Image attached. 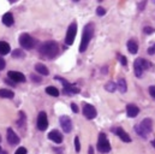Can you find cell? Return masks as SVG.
I'll return each instance as SVG.
<instances>
[{"label":"cell","mask_w":155,"mask_h":154,"mask_svg":"<svg viewBox=\"0 0 155 154\" xmlns=\"http://www.w3.org/2000/svg\"><path fill=\"white\" fill-rule=\"evenodd\" d=\"M6 137H7V141H9V143L10 144H18L19 143V137L15 134V131L11 129V128H9L7 129V135H6Z\"/></svg>","instance_id":"12"},{"label":"cell","mask_w":155,"mask_h":154,"mask_svg":"<svg viewBox=\"0 0 155 154\" xmlns=\"http://www.w3.org/2000/svg\"><path fill=\"white\" fill-rule=\"evenodd\" d=\"M105 89L107 90V92H110V93H113L116 89H117V84L114 83V82H107L106 83V86H105Z\"/></svg>","instance_id":"25"},{"label":"cell","mask_w":155,"mask_h":154,"mask_svg":"<svg viewBox=\"0 0 155 154\" xmlns=\"http://www.w3.org/2000/svg\"><path fill=\"white\" fill-rule=\"evenodd\" d=\"M119 60H120L121 65H124V66H126V65H127V60H126V58H125L124 55H119Z\"/></svg>","instance_id":"34"},{"label":"cell","mask_w":155,"mask_h":154,"mask_svg":"<svg viewBox=\"0 0 155 154\" xmlns=\"http://www.w3.org/2000/svg\"><path fill=\"white\" fill-rule=\"evenodd\" d=\"M127 49H129V52L131 54H136L138 52V45H137V42L133 41V40L127 41Z\"/></svg>","instance_id":"18"},{"label":"cell","mask_w":155,"mask_h":154,"mask_svg":"<svg viewBox=\"0 0 155 154\" xmlns=\"http://www.w3.org/2000/svg\"><path fill=\"white\" fill-rule=\"evenodd\" d=\"M54 78H55L57 81H60V82L63 83V86H64L63 93H64L65 95H73V94H78V93L81 92V89L77 87L76 84H71L70 82H67L66 80L61 78V77H59V76H55Z\"/></svg>","instance_id":"4"},{"label":"cell","mask_w":155,"mask_h":154,"mask_svg":"<svg viewBox=\"0 0 155 154\" xmlns=\"http://www.w3.org/2000/svg\"><path fill=\"white\" fill-rule=\"evenodd\" d=\"M151 144H153V147H155V140H154V141H151Z\"/></svg>","instance_id":"41"},{"label":"cell","mask_w":155,"mask_h":154,"mask_svg":"<svg viewBox=\"0 0 155 154\" xmlns=\"http://www.w3.org/2000/svg\"><path fill=\"white\" fill-rule=\"evenodd\" d=\"M30 78H31V81H33V82H41V80H42L40 76H36V75H31V76H30Z\"/></svg>","instance_id":"30"},{"label":"cell","mask_w":155,"mask_h":154,"mask_svg":"<svg viewBox=\"0 0 155 154\" xmlns=\"http://www.w3.org/2000/svg\"><path fill=\"white\" fill-rule=\"evenodd\" d=\"M59 122H60V125H61L63 130L66 134L72 130V120H71V118L69 116H61L60 119H59Z\"/></svg>","instance_id":"10"},{"label":"cell","mask_w":155,"mask_h":154,"mask_svg":"<svg viewBox=\"0 0 155 154\" xmlns=\"http://www.w3.org/2000/svg\"><path fill=\"white\" fill-rule=\"evenodd\" d=\"M76 34H77V24L73 22L70 24L69 29H67V33H66V37H65V43L67 46H71L75 41V37H76Z\"/></svg>","instance_id":"6"},{"label":"cell","mask_w":155,"mask_h":154,"mask_svg":"<svg viewBox=\"0 0 155 154\" xmlns=\"http://www.w3.org/2000/svg\"><path fill=\"white\" fill-rule=\"evenodd\" d=\"M149 94L153 99H155V86H150L149 87Z\"/></svg>","instance_id":"31"},{"label":"cell","mask_w":155,"mask_h":154,"mask_svg":"<svg viewBox=\"0 0 155 154\" xmlns=\"http://www.w3.org/2000/svg\"><path fill=\"white\" fill-rule=\"evenodd\" d=\"M83 114H84V117L88 118V119H94V118L96 117L98 112H96V110H95V107H94L93 105H90V104H84V105H83Z\"/></svg>","instance_id":"9"},{"label":"cell","mask_w":155,"mask_h":154,"mask_svg":"<svg viewBox=\"0 0 155 154\" xmlns=\"http://www.w3.org/2000/svg\"><path fill=\"white\" fill-rule=\"evenodd\" d=\"M1 154H7V152H1Z\"/></svg>","instance_id":"42"},{"label":"cell","mask_w":155,"mask_h":154,"mask_svg":"<svg viewBox=\"0 0 155 154\" xmlns=\"http://www.w3.org/2000/svg\"><path fill=\"white\" fill-rule=\"evenodd\" d=\"M15 154H27V148H24V147H19L17 150H16V153Z\"/></svg>","instance_id":"32"},{"label":"cell","mask_w":155,"mask_h":154,"mask_svg":"<svg viewBox=\"0 0 155 154\" xmlns=\"http://www.w3.org/2000/svg\"><path fill=\"white\" fill-rule=\"evenodd\" d=\"M106 13V10L102 7V6H99L98 9H96V15L98 16H104Z\"/></svg>","instance_id":"29"},{"label":"cell","mask_w":155,"mask_h":154,"mask_svg":"<svg viewBox=\"0 0 155 154\" xmlns=\"http://www.w3.org/2000/svg\"><path fill=\"white\" fill-rule=\"evenodd\" d=\"M1 152H3V150H1V147H0V154H1Z\"/></svg>","instance_id":"43"},{"label":"cell","mask_w":155,"mask_h":154,"mask_svg":"<svg viewBox=\"0 0 155 154\" xmlns=\"http://www.w3.org/2000/svg\"><path fill=\"white\" fill-rule=\"evenodd\" d=\"M143 31H144L145 34H153L155 30H154L151 27H145V28H143Z\"/></svg>","instance_id":"33"},{"label":"cell","mask_w":155,"mask_h":154,"mask_svg":"<svg viewBox=\"0 0 155 154\" xmlns=\"http://www.w3.org/2000/svg\"><path fill=\"white\" fill-rule=\"evenodd\" d=\"M75 149H76L77 153L81 150V143H80V138L78 137H75Z\"/></svg>","instance_id":"28"},{"label":"cell","mask_w":155,"mask_h":154,"mask_svg":"<svg viewBox=\"0 0 155 154\" xmlns=\"http://www.w3.org/2000/svg\"><path fill=\"white\" fill-rule=\"evenodd\" d=\"M153 130V120L150 118H145L143 119L141 123H138L137 125H135V131L138 136L147 138L149 136V134Z\"/></svg>","instance_id":"3"},{"label":"cell","mask_w":155,"mask_h":154,"mask_svg":"<svg viewBox=\"0 0 155 154\" xmlns=\"http://www.w3.org/2000/svg\"><path fill=\"white\" fill-rule=\"evenodd\" d=\"M19 45L24 49H31L34 47V39L29 34L24 33V34H22L19 36Z\"/></svg>","instance_id":"7"},{"label":"cell","mask_w":155,"mask_h":154,"mask_svg":"<svg viewBox=\"0 0 155 154\" xmlns=\"http://www.w3.org/2000/svg\"><path fill=\"white\" fill-rule=\"evenodd\" d=\"M94 36V24L93 23H88L84 29H83V34H82V40H81V45H80V52L83 53L86 52V49L89 46V42L92 41Z\"/></svg>","instance_id":"2"},{"label":"cell","mask_w":155,"mask_h":154,"mask_svg":"<svg viewBox=\"0 0 155 154\" xmlns=\"http://www.w3.org/2000/svg\"><path fill=\"white\" fill-rule=\"evenodd\" d=\"M89 154H94V149H93V147H92V146L89 147Z\"/></svg>","instance_id":"40"},{"label":"cell","mask_w":155,"mask_h":154,"mask_svg":"<svg viewBox=\"0 0 155 154\" xmlns=\"http://www.w3.org/2000/svg\"><path fill=\"white\" fill-rule=\"evenodd\" d=\"M25 122H27V117L24 112H19V119L17 120V124L19 128H23V125L25 126Z\"/></svg>","instance_id":"24"},{"label":"cell","mask_w":155,"mask_h":154,"mask_svg":"<svg viewBox=\"0 0 155 154\" xmlns=\"http://www.w3.org/2000/svg\"><path fill=\"white\" fill-rule=\"evenodd\" d=\"M5 83H9L10 86H12V87H15V82H12L11 80H5Z\"/></svg>","instance_id":"39"},{"label":"cell","mask_w":155,"mask_h":154,"mask_svg":"<svg viewBox=\"0 0 155 154\" xmlns=\"http://www.w3.org/2000/svg\"><path fill=\"white\" fill-rule=\"evenodd\" d=\"M141 65H142V69H143V70H148V69L151 66V64H150L148 60L142 59V58H141Z\"/></svg>","instance_id":"27"},{"label":"cell","mask_w":155,"mask_h":154,"mask_svg":"<svg viewBox=\"0 0 155 154\" xmlns=\"http://www.w3.org/2000/svg\"><path fill=\"white\" fill-rule=\"evenodd\" d=\"M48 126V118L46 112H40L37 116V129L41 131H45Z\"/></svg>","instance_id":"8"},{"label":"cell","mask_w":155,"mask_h":154,"mask_svg":"<svg viewBox=\"0 0 155 154\" xmlns=\"http://www.w3.org/2000/svg\"><path fill=\"white\" fill-rule=\"evenodd\" d=\"M154 53H155L154 47H153V46H151V47H149V48H148V54H150V55H151V54H154Z\"/></svg>","instance_id":"38"},{"label":"cell","mask_w":155,"mask_h":154,"mask_svg":"<svg viewBox=\"0 0 155 154\" xmlns=\"http://www.w3.org/2000/svg\"><path fill=\"white\" fill-rule=\"evenodd\" d=\"M7 76H9V80H11L15 83H17V82H24L25 81V76L22 72H19V71H9L7 72Z\"/></svg>","instance_id":"11"},{"label":"cell","mask_w":155,"mask_h":154,"mask_svg":"<svg viewBox=\"0 0 155 154\" xmlns=\"http://www.w3.org/2000/svg\"><path fill=\"white\" fill-rule=\"evenodd\" d=\"M0 140H1V138H0Z\"/></svg>","instance_id":"45"},{"label":"cell","mask_w":155,"mask_h":154,"mask_svg":"<svg viewBox=\"0 0 155 154\" xmlns=\"http://www.w3.org/2000/svg\"><path fill=\"white\" fill-rule=\"evenodd\" d=\"M117 88H118V90H119L120 93H126V90H127L126 81H125L124 78H120V80L118 81V83H117Z\"/></svg>","instance_id":"21"},{"label":"cell","mask_w":155,"mask_h":154,"mask_svg":"<svg viewBox=\"0 0 155 154\" xmlns=\"http://www.w3.org/2000/svg\"><path fill=\"white\" fill-rule=\"evenodd\" d=\"M13 22H15V18H13V15H12L11 12H7V13H5V15L3 16V23H4L5 25L11 27V25L13 24Z\"/></svg>","instance_id":"17"},{"label":"cell","mask_w":155,"mask_h":154,"mask_svg":"<svg viewBox=\"0 0 155 154\" xmlns=\"http://www.w3.org/2000/svg\"><path fill=\"white\" fill-rule=\"evenodd\" d=\"M35 70H36V71H37L40 75H42V76H47V75L49 73L48 69H47V67H46L43 64H40V63L35 65Z\"/></svg>","instance_id":"20"},{"label":"cell","mask_w":155,"mask_h":154,"mask_svg":"<svg viewBox=\"0 0 155 154\" xmlns=\"http://www.w3.org/2000/svg\"><path fill=\"white\" fill-rule=\"evenodd\" d=\"M114 132H116L117 136L120 137L121 141H124V142H131V137L129 136V134H127L123 128H117V129H114Z\"/></svg>","instance_id":"13"},{"label":"cell","mask_w":155,"mask_h":154,"mask_svg":"<svg viewBox=\"0 0 155 154\" xmlns=\"http://www.w3.org/2000/svg\"><path fill=\"white\" fill-rule=\"evenodd\" d=\"M46 93L49 94V95H52V96H54V98L59 96V90L55 87H47L46 88Z\"/></svg>","instance_id":"23"},{"label":"cell","mask_w":155,"mask_h":154,"mask_svg":"<svg viewBox=\"0 0 155 154\" xmlns=\"http://www.w3.org/2000/svg\"><path fill=\"white\" fill-rule=\"evenodd\" d=\"M153 47H154V49H155V45H154V46H153Z\"/></svg>","instance_id":"44"},{"label":"cell","mask_w":155,"mask_h":154,"mask_svg":"<svg viewBox=\"0 0 155 154\" xmlns=\"http://www.w3.org/2000/svg\"><path fill=\"white\" fill-rule=\"evenodd\" d=\"M126 113H127V117L135 118V117H137V114L139 113V108H138L136 105H133V104H129V105L126 106Z\"/></svg>","instance_id":"14"},{"label":"cell","mask_w":155,"mask_h":154,"mask_svg":"<svg viewBox=\"0 0 155 154\" xmlns=\"http://www.w3.org/2000/svg\"><path fill=\"white\" fill-rule=\"evenodd\" d=\"M71 110H72L75 113L78 112V107H77V105H76V104H71Z\"/></svg>","instance_id":"37"},{"label":"cell","mask_w":155,"mask_h":154,"mask_svg":"<svg viewBox=\"0 0 155 154\" xmlns=\"http://www.w3.org/2000/svg\"><path fill=\"white\" fill-rule=\"evenodd\" d=\"M10 45L5 41H0V54L1 55H5L7 53H10Z\"/></svg>","instance_id":"19"},{"label":"cell","mask_w":155,"mask_h":154,"mask_svg":"<svg viewBox=\"0 0 155 154\" xmlns=\"http://www.w3.org/2000/svg\"><path fill=\"white\" fill-rule=\"evenodd\" d=\"M145 4H147V1H141V3H138V10H139V11H143L144 7H145Z\"/></svg>","instance_id":"36"},{"label":"cell","mask_w":155,"mask_h":154,"mask_svg":"<svg viewBox=\"0 0 155 154\" xmlns=\"http://www.w3.org/2000/svg\"><path fill=\"white\" fill-rule=\"evenodd\" d=\"M12 57H13V58H24L25 54H24V52H23L21 48H17V49H15V51L12 52Z\"/></svg>","instance_id":"26"},{"label":"cell","mask_w":155,"mask_h":154,"mask_svg":"<svg viewBox=\"0 0 155 154\" xmlns=\"http://www.w3.org/2000/svg\"><path fill=\"white\" fill-rule=\"evenodd\" d=\"M133 70H135V75L141 78L142 75H143V69H142V65H141V58L136 59L135 63H133Z\"/></svg>","instance_id":"16"},{"label":"cell","mask_w":155,"mask_h":154,"mask_svg":"<svg viewBox=\"0 0 155 154\" xmlns=\"http://www.w3.org/2000/svg\"><path fill=\"white\" fill-rule=\"evenodd\" d=\"M98 150L101 153H108L111 150V144L110 141L107 140L106 134L100 132L99 135V141H98Z\"/></svg>","instance_id":"5"},{"label":"cell","mask_w":155,"mask_h":154,"mask_svg":"<svg viewBox=\"0 0 155 154\" xmlns=\"http://www.w3.org/2000/svg\"><path fill=\"white\" fill-rule=\"evenodd\" d=\"M15 96L13 92L9 90V89H0V98H4V99H12Z\"/></svg>","instance_id":"22"},{"label":"cell","mask_w":155,"mask_h":154,"mask_svg":"<svg viewBox=\"0 0 155 154\" xmlns=\"http://www.w3.org/2000/svg\"><path fill=\"white\" fill-rule=\"evenodd\" d=\"M48 138L52 140V141L55 142V143H61V142H63V135H61L58 130H52V131L48 134Z\"/></svg>","instance_id":"15"},{"label":"cell","mask_w":155,"mask_h":154,"mask_svg":"<svg viewBox=\"0 0 155 154\" xmlns=\"http://www.w3.org/2000/svg\"><path fill=\"white\" fill-rule=\"evenodd\" d=\"M5 65H6L5 59H4L3 57H0V71H1L3 69H5Z\"/></svg>","instance_id":"35"},{"label":"cell","mask_w":155,"mask_h":154,"mask_svg":"<svg viewBox=\"0 0 155 154\" xmlns=\"http://www.w3.org/2000/svg\"><path fill=\"white\" fill-rule=\"evenodd\" d=\"M39 52L43 58L53 59L59 53V46H58V43L55 41H46V42H43L41 45Z\"/></svg>","instance_id":"1"}]
</instances>
